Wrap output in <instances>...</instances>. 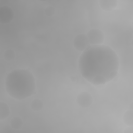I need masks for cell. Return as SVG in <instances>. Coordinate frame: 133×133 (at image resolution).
Returning <instances> with one entry per match:
<instances>
[{
  "label": "cell",
  "mask_w": 133,
  "mask_h": 133,
  "mask_svg": "<svg viewBox=\"0 0 133 133\" xmlns=\"http://www.w3.org/2000/svg\"><path fill=\"white\" fill-rule=\"evenodd\" d=\"M89 44L90 43L87 36L84 34L78 35L74 41V47L77 50L83 51L90 46Z\"/></svg>",
  "instance_id": "cell-4"
},
{
  "label": "cell",
  "mask_w": 133,
  "mask_h": 133,
  "mask_svg": "<svg viewBox=\"0 0 133 133\" xmlns=\"http://www.w3.org/2000/svg\"><path fill=\"white\" fill-rule=\"evenodd\" d=\"M31 107L32 109L38 111L42 107V102L38 99H35L31 103Z\"/></svg>",
  "instance_id": "cell-10"
},
{
  "label": "cell",
  "mask_w": 133,
  "mask_h": 133,
  "mask_svg": "<svg viewBox=\"0 0 133 133\" xmlns=\"http://www.w3.org/2000/svg\"><path fill=\"white\" fill-rule=\"evenodd\" d=\"M92 99L91 95L87 92L81 93L77 97V102L83 108H87L92 103Z\"/></svg>",
  "instance_id": "cell-5"
},
{
  "label": "cell",
  "mask_w": 133,
  "mask_h": 133,
  "mask_svg": "<svg viewBox=\"0 0 133 133\" xmlns=\"http://www.w3.org/2000/svg\"><path fill=\"white\" fill-rule=\"evenodd\" d=\"M124 121L128 125H132V110H128L125 112L124 115Z\"/></svg>",
  "instance_id": "cell-8"
},
{
  "label": "cell",
  "mask_w": 133,
  "mask_h": 133,
  "mask_svg": "<svg viewBox=\"0 0 133 133\" xmlns=\"http://www.w3.org/2000/svg\"><path fill=\"white\" fill-rule=\"evenodd\" d=\"M11 124L12 127L15 129H19L20 128L22 124V120L19 117H15L12 119L11 122Z\"/></svg>",
  "instance_id": "cell-9"
},
{
  "label": "cell",
  "mask_w": 133,
  "mask_h": 133,
  "mask_svg": "<svg viewBox=\"0 0 133 133\" xmlns=\"http://www.w3.org/2000/svg\"><path fill=\"white\" fill-rule=\"evenodd\" d=\"M78 68L86 80L95 85H103L116 76L119 59L115 52L107 45H91L79 56Z\"/></svg>",
  "instance_id": "cell-1"
},
{
  "label": "cell",
  "mask_w": 133,
  "mask_h": 133,
  "mask_svg": "<svg viewBox=\"0 0 133 133\" xmlns=\"http://www.w3.org/2000/svg\"><path fill=\"white\" fill-rule=\"evenodd\" d=\"M100 7L103 10L106 11H111L113 10L117 6V2L116 1L102 0L99 2Z\"/></svg>",
  "instance_id": "cell-6"
},
{
  "label": "cell",
  "mask_w": 133,
  "mask_h": 133,
  "mask_svg": "<svg viewBox=\"0 0 133 133\" xmlns=\"http://www.w3.org/2000/svg\"><path fill=\"white\" fill-rule=\"evenodd\" d=\"M87 37L90 44H91L92 45H101L104 38L103 32L97 29L90 30L87 34Z\"/></svg>",
  "instance_id": "cell-3"
},
{
  "label": "cell",
  "mask_w": 133,
  "mask_h": 133,
  "mask_svg": "<svg viewBox=\"0 0 133 133\" xmlns=\"http://www.w3.org/2000/svg\"><path fill=\"white\" fill-rule=\"evenodd\" d=\"M7 92L12 98L23 100L31 96L35 91V78L28 69H17L7 75L5 81Z\"/></svg>",
  "instance_id": "cell-2"
},
{
  "label": "cell",
  "mask_w": 133,
  "mask_h": 133,
  "mask_svg": "<svg viewBox=\"0 0 133 133\" xmlns=\"http://www.w3.org/2000/svg\"><path fill=\"white\" fill-rule=\"evenodd\" d=\"M9 110L8 105L5 103L1 102V111H0L1 120H3L7 118L9 115Z\"/></svg>",
  "instance_id": "cell-7"
}]
</instances>
